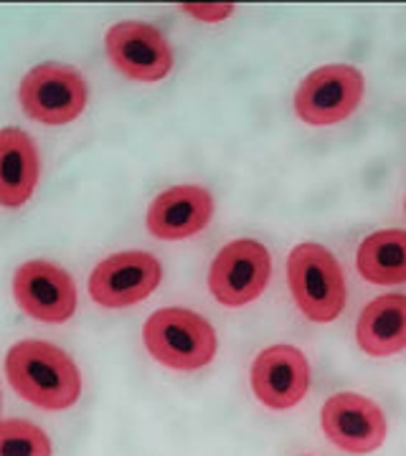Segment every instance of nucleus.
<instances>
[{
    "label": "nucleus",
    "instance_id": "nucleus-1",
    "mask_svg": "<svg viewBox=\"0 0 406 456\" xmlns=\"http://www.w3.org/2000/svg\"><path fill=\"white\" fill-rule=\"evenodd\" d=\"M5 375L23 401L44 411L71 408L81 395L77 362L51 342H16L5 355Z\"/></svg>",
    "mask_w": 406,
    "mask_h": 456
},
{
    "label": "nucleus",
    "instance_id": "nucleus-2",
    "mask_svg": "<svg viewBox=\"0 0 406 456\" xmlns=\"http://www.w3.org/2000/svg\"><path fill=\"white\" fill-rule=\"evenodd\" d=\"M143 340L161 365L183 373L206 368L219 347L211 322L183 307L153 312L143 327Z\"/></svg>",
    "mask_w": 406,
    "mask_h": 456
},
{
    "label": "nucleus",
    "instance_id": "nucleus-3",
    "mask_svg": "<svg viewBox=\"0 0 406 456\" xmlns=\"http://www.w3.org/2000/svg\"><path fill=\"white\" fill-rule=\"evenodd\" d=\"M287 281L297 310L312 322H333L345 307V277L325 246H294L287 259Z\"/></svg>",
    "mask_w": 406,
    "mask_h": 456
},
{
    "label": "nucleus",
    "instance_id": "nucleus-4",
    "mask_svg": "<svg viewBox=\"0 0 406 456\" xmlns=\"http://www.w3.org/2000/svg\"><path fill=\"white\" fill-rule=\"evenodd\" d=\"M18 99L23 112L41 125H69L87 107V82L74 66L46 64L33 66L23 77Z\"/></svg>",
    "mask_w": 406,
    "mask_h": 456
},
{
    "label": "nucleus",
    "instance_id": "nucleus-5",
    "mask_svg": "<svg viewBox=\"0 0 406 456\" xmlns=\"http://www.w3.org/2000/svg\"><path fill=\"white\" fill-rule=\"evenodd\" d=\"M363 74L356 66L327 64L310 71L294 92V112L312 127L338 125L363 99Z\"/></svg>",
    "mask_w": 406,
    "mask_h": 456
},
{
    "label": "nucleus",
    "instance_id": "nucleus-6",
    "mask_svg": "<svg viewBox=\"0 0 406 456\" xmlns=\"http://www.w3.org/2000/svg\"><path fill=\"white\" fill-rule=\"evenodd\" d=\"M272 256L267 246L254 239H236L227 244L209 269V289L224 307H244L254 302L269 284Z\"/></svg>",
    "mask_w": 406,
    "mask_h": 456
},
{
    "label": "nucleus",
    "instance_id": "nucleus-7",
    "mask_svg": "<svg viewBox=\"0 0 406 456\" xmlns=\"http://www.w3.org/2000/svg\"><path fill=\"white\" fill-rule=\"evenodd\" d=\"M162 279L161 261L147 251L112 254L95 266L89 277V297L99 307L122 310L147 299Z\"/></svg>",
    "mask_w": 406,
    "mask_h": 456
},
{
    "label": "nucleus",
    "instance_id": "nucleus-8",
    "mask_svg": "<svg viewBox=\"0 0 406 456\" xmlns=\"http://www.w3.org/2000/svg\"><path fill=\"white\" fill-rule=\"evenodd\" d=\"M112 66L135 82H161L173 69V51L155 26L143 20L114 23L104 36Z\"/></svg>",
    "mask_w": 406,
    "mask_h": 456
},
{
    "label": "nucleus",
    "instance_id": "nucleus-9",
    "mask_svg": "<svg viewBox=\"0 0 406 456\" xmlns=\"http://www.w3.org/2000/svg\"><path fill=\"white\" fill-rule=\"evenodd\" d=\"M13 294L18 307L38 322L62 325L77 312L74 279L51 261L33 259L21 264L13 277Z\"/></svg>",
    "mask_w": 406,
    "mask_h": 456
},
{
    "label": "nucleus",
    "instance_id": "nucleus-10",
    "mask_svg": "<svg viewBox=\"0 0 406 456\" xmlns=\"http://www.w3.org/2000/svg\"><path fill=\"white\" fill-rule=\"evenodd\" d=\"M320 424L325 436L348 454H371L386 441L384 411L358 393H338L327 398Z\"/></svg>",
    "mask_w": 406,
    "mask_h": 456
},
{
    "label": "nucleus",
    "instance_id": "nucleus-11",
    "mask_svg": "<svg viewBox=\"0 0 406 456\" xmlns=\"http://www.w3.org/2000/svg\"><path fill=\"white\" fill-rule=\"evenodd\" d=\"M252 391L272 411L297 406L310 391V362L293 345H272L261 350L252 365Z\"/></svg>",
    "mask_w": 406,
    "mask_h": 456
},
{
    "label": "nucleus",
    "instance_id": "nucleus-12",
    "mask_svg": "<svg viewBox=\"0 0 406 456\" xmlns=\"http://www.w3.org/2000/svg\"><path fill=\"white\" fill-rule=\"evenodd\" d=\"M213 198L201 185H176L162 191L147 208V231L162 241L191 239L211 224Z\"/></svg>",
    "mask_w": 406,
    "mask_h": 456
},
{
    "label": "nucleus",
    "instance_id": "nucleus-13",
    "mask_svg": "<svg viewBox=\"0 0 406 456\" xmlns=\"http://www.w3.org/2000/svg\"><path fill=\"white\" fill-rule=\"evenodd\" d=\"M41 160L33 140L23 130L0 132V206L18 208L36 191Z\"/></svg>",
    "mask_w": 406,
    "mask_h": 456
},
{
    "label": "nucleus",
    "instance_id": "nucleus-14",
    "mask_svg": "<svg viewBox=\"0 0 406 456\" xmlns=\"http://www.w3.org/2000/svg\"><path fill=\"white\" fill-rule=\"evenodd\" d=\"M356 340L374 358L402 353L406 347V294H384L369 302L358 317Z\"/></svg>",
    "mask_w": 406,
    "mask_h": 456
},
{
    "label": "nucleus",
    "instance_id": "nucleus-15",
    "mask_svg": "<svg viewBox=\"0 0 406 456\" xmlns=\"http://www.w3.org/2000/svg\"><path fill=\"white\" fill-rule=\"evenodd\" d=\"M358 272L371 284L406 281V231L389 228L371 233L358 248Z\"/></svg>",
    "mask_w": 406,
    "mask_h": 456
},
{
    "label": "nucleus",
    "instance_id": "nucleus-16",
    "mask_svg": "<svg viewBox=\"0 0 406 456\" xmlns=\"http://www.w3.org/2000/svg\"><path fill=\"white\" fill-rule=\"evenodd\" d=\"M0 456H51V441L31 421L5 419L0 426Z\"/></svg>",
    "mask_w": 406,
    "mask_h": 456
},
{
    "label": "nucleus",
    "instance_id": "nucleus-17",
    "mask_svg": "<svg viewBox=\"0 0 406 456\" xmlns=\"http://www.w3.org/2000/svg\"><path fill=\"white\" fill-rule=\"evenodd\" d=\"M183 13H188V16L198 18V20H209V23H216V20H224V18H228L231 13H234V5L231 3H213V5H209V3H183V5H178Z\"/></svg>",
    "mask_w": 406,
    "mask_h": 456
},
{
    "label": "nucleus",
    "instance_id": "nucleus-18",
    "mask_svg": "<svg viewBox=\"0 0 406 456\" xmlns=\"http://www.w3.org/2000/svg\"><path fill=\"white\" fill-rule=\"evenodd\" d=\"M404 208H406V203H404Z\"/></svg>",
    "mask_w": 406,
    "mask_h": 456
}]
</instances>
